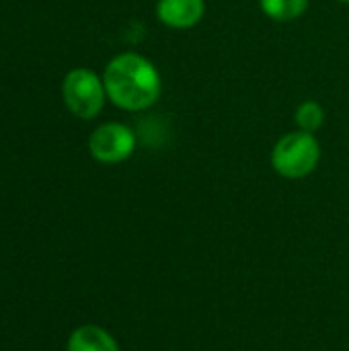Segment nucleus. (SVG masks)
I'll use <instances>...</instances> for the list:
<instances>
[{"mask_svg": "<svg viewBox=\"0 0 349 351\" xmlns=\"http://www.w3.org/2000/svg\"><path fill=\"white\" fill-rule=\"evenodd\" d=\"M107 99L123 111H146L163 95L158 68L142 53L123 51L109 60L103 72Z\"/></svg>", "mask_w": 349, "mask_h": 351, "instance_id": "nucleus-1", "label": "nucleus"}, {"mask_svg": "<svg viewBox=\"0 0 349 351\" xmlns=\"http://www.w3.org/2000/svg\"><path fill=\"white\" fill-rule=\"evenodd\" d=\"M321 142L315 134L294 130L284 134L272 148V169L288 181H300L313 175L321 162Z\"/></svg>", "mask_w": 349, "mask_h": 351, "instance_id": "nucleus-2", "label": "nucleus"}, {"mask_svg": "<svg viewBox=\"0 0 349 351\" xmlns=\"http://www.w3.org/2000/svg\"><path fill=\"white\" fill-rule=\"evenodd\" d=\"M62 97L72 115L80 119H95L107 101L103 76L88 68H74L62 82Z\"/></svg>", "mask_w": 349, "mask_h": 351, "instance_id": "nucleus-3", "label": "nucleus"}, {"mask_svg": "<svg viewBox=\"0 0 349 351\" xmlns=\"http://www.w3.org/2000/svg\"><path fill=\"white\" fill-rule=\"evenodd\" d=\"M136 150V134L130 125L107 121L88 138V152L101 165H119Z\"/></svg>", "mask_w": 349, "mask_h": 351, "instance_id": "nucleus-4", "label": "nucleus"}, {"mask_svg": "<svg viewBox=\"0 0 349 351\" xmlns=\"http://www.w3.org/2000/svg\"><path fill=\"white\" fill-rule=\"evenodd\" d=\"M156 19L169 29H191L206 14V0H156Z\"/></svg>", "mask_w": 349, "mask_h": 351, "instance_id": "nucleus-5", "label": "nucleus"}, {"mask_svg": "<svg viewBox=\"0 0 349 351\" xmlns=\"http://www.w3.org/2000/svg\"><path fill=\"white\" fill-rule=\"evenodd\" d=\"M66 351H121L117 339L99 325H82L68 337Z\"/></svg>", "mask_w": 349, "mask_h": 351, "instance_id": "nucleus-6", "label": "nucleus"}, {"mask_svg": "<svg viewBox=\"0 0 349 351\" xmlns=\"http://www.w3.org/2000/svg\"><path fill=\"white\" fill-rule=\"evenodd\" d=\"M311 0H259L261 12L276 23H292L309 10Z\"/></svg>", "mask_w": 349, "mask_h": 351, "instance_id": "nucleus-7", "label": "nucleus"}, {"mask_svg": "<svg viewBox=\"0 0 349 351\" xmlns=\"http://www.w3.org/2000/svg\"><path fill=\"white\" fill-rule=\"evenodd\" d=\"M294 121H296L298 130L309 132V134H317L325 123V109L319 101L306 99L298 105V109L294 113Z\"/></svg>", "mask_w": 349, "mask_h": 351, "instance_id": "nucleus-8", "label": "nucleus"}, {"mask_svg": "<svg viewBox=\"0 0 349 351\" xmlns=\"http://www.w3.org/2000/svg\"><path fill=\"white\" fill-rule=\"evenodd\" d=\"M337 2H344V4H349V0H337Z\"/></svg>", "mask_w": 349, "mask_h": 351, "instance_id": "nucleus-9", "label": "nucleus"}]
</instances>
